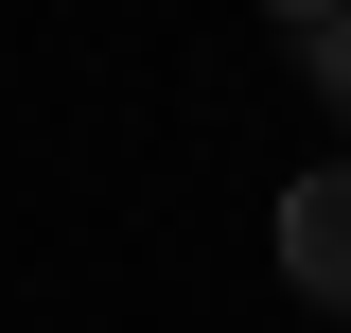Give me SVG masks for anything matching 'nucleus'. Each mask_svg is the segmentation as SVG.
Listing matches in <instances>:
<instances>
[{"instance_id": "obj_3", "label": "nucleus", "mask_w": 351, "mask_h": 333, "mask_svg": "<svg viewBox=\"0 0 351 333\" xmlns=\"http://www.w3.org/2000/svg\"><path fill=\"white\" fill-rule=\"evenodd\" d=\"M263 18H299V36H316V18H351V0H263Z\"/></svg>"}, {"instance_id": "obj_2", "label": "nucleus", "mask_w": 351, "mask_h": 333, "mask_svg": "<svg viewBox=\"0 0 351 333\" xmlns=\"http://www.w3.org/2000/svg\"><path fill=\"white\" fill-rule=\"evenodd\" d=\"M299 71H316V106L351 123V18H316V36H299Z\"/></svg>"}, {"instance_id": "obj_1", "label": "nucleus", "mask_w": 351, "mask_h": 333, "mask_svg": "<svg viewBox=\"0 0 351 333\" xmlns=\"http://www.w3.org/2000/svg\"><path fill=\"white\" fill-rule=\"evenodd\" d=\"M281 281H299L316 316H351V158H334V175H299V193H281Z\"/></svg>"}]
</instances>
